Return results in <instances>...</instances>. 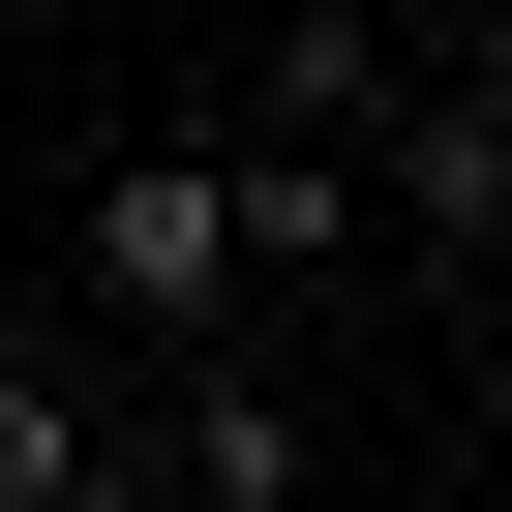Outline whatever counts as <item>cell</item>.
Here are the masks:
<instances>
[{
	"mask_svg": "<svg viewBox=\"0 0 512 512\" xmlns=\"http://www.w3.org/2000/svg\"><path fill=\"white\" fill-rule=\"evenodd\" d=\"M61 272H91L121 362H211V302H241V151H121V181L61 211Z\"/></svg>",
	"mask_w": 512,
	"mask_h": 512,
	"instance_id": "1",
	"label": "cell"
},
{
	"mask_svg": "<svg viewBox=\"0 0 512 512\" xmlns=\"http://www.w3.org/2000/svg\"><path fill=\"white\" fill-rule=\"evenodd\" d=\"M362 241L512 272V91H362Z\"/></svg>",
	"mask_w": 512,
	"mask_h": 512,
	"instance_id": "2",
	"label": "cell"
},
{
	"mask_svg": "<svg viewBox=\"0 0 512 512\" xmlns=\"http://www.w3.org/2000/svg\"><path fill=\"white\" fill-rule=\"evenodd\" d=\"M452 91H512V0H482V31H452Z\"/></svg>",
	"mask_w": 512,
	"mask_h": 512,
	"instance_id": "3",
	"label": "cell"
},
{
	"mask_svg": "<svg viewBox=\"0 0 512 512\" xmlns=\"http://www.w3.org/2000/svg\"><path fill=\"white\" fill-rule=\"evenodd\" d=\"M0 362H31V302H0Z\"/></svg>",
	"mask_w": 512,
	"mask_h": 512,
	"instance_id": "4",
	"label": "cell"
},
{
	"mask_svg": "<svg viewBox=\"0 0 512 512\" xmlns=\"http://www.w3.org/2000/svg\"><path fill=\"white\" fill-rule=\"evenodd\" d=\"M0 31H31V0H0Z\"/></svg>",
	"mask_w": 512,
	"mask_h": 512,
	"instance_id": "5",
	"label": "cell"
}]
</instances>
